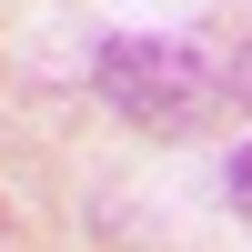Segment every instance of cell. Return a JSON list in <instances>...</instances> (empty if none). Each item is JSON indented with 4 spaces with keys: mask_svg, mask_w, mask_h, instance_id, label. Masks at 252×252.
I'll list each match as a JSON object with an SVG mask.
<instances>
[{
    "mask_svg": "<svg viewBox=\"0 0 252 252\" xmlns=\"http://www.w3.org/2000/svg\"><path fill=\"white\" fill-rule=\"evenodd\" d=\"M0 232H10V222H0Z\"/></svg>",
    "mask_w": 252,
    "mask_h": 252,
    "instance_id": "cell-3",
    "label": "cell"
},
{
    "mask_svg": "<svg viewBox=\"0 0 252 252\" xmlns=\"http://www.w3.org/2000/svg\"><path fill=\"white\" fill-rule=\"evenodd\" d=\"M232 202H242V222H252V141L232 152Z\"/></svg>",
    "mask_w": 252,
    "mask_h": 252,
    "instance_id": "cell-2",
    "label": "cell"
},
{
    "mask_svg": "<svg viewBox=\"0 0 252 252\" xmlns=\"http://www.w3.org/2000/svg\"><path fill=\"white\" fill-rule=\"evenodd\" d=\"M91 81H101V101H121V111L141 121V131H192V121L212 111V71H202L192 40H111Z\"/></svg>",
    "mask_w": 252,
    "mask_h": 252,
    "instance_id": "cell-1",
    "label": "cell"
}]
</instances>
